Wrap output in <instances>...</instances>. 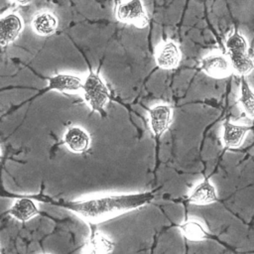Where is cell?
I'll use <instances>...</instances> for the list:
<instances>
[{"label": "cell", "mask_w": 254, "mask_h": 254, "mask_svg": "<svg viewBox=\"0 0 254 254\" xmlns=\"http://www.w3.org/2000/svg\"><path fill=\"white\" fill-rule=\"evenodd\" d=\"M154 199V193L143 191L136 193L103 194L86 199L69 201L65 207L89 222H99L118 214L137 209Z\"/></svg>", "instance_id": "obj_1"}, {"label": "cell", "mask_w": 254, "mask_h": 254, "mask_svg": "<svg viewBox=\"0 0 254 254\" xmlns=\"http://www.w3.org/2000/svg\"><path fill=\"white\" fill-rule=\"evenodd\" d=\"M225 49L233 72L240 76H247L254 70V60L249 53V43L238 29H233L227 35Z\"/></svg>", "instance_id": "obj_2"}, {"label": "cell", "mask_w": 254, "mask_h": 254, "mask_svg": "<svg viewBox=\"0 0 254 254\" xmlns=\"http://www.w3.org/2000/svg\"><path fill=\"white\" fill-rule=\"evenodd\" d=\"M81 92L84 100L92 111L98 113L104 111L110 98V92L97 72L89 70L88 74L83 79Z\"/></svg>", "instance_id": "obj_3"}, {"label": "cell", "mask_w": 254, "mask_h": 254, "mask_svg": "<svg viewBox=\"0 0 254 254\" xmlns=\"http://www.w3.org/2000/svg\"><path fill=\"white\" fill-rule=\"evenodd\" d=\"M116 19L124 24L144 28L149 23V16L142 0H123L117 4Z\"/></svg>", "instance_id": "obj_4"}, {"label": "cell", "mask_w": 254, "mask_h": 254, "mask_svg": "<svg viewBox=\"0 0 254 254\" xmlns=\"http://www.w3.org/2000/svg\"><path fill=\"white\" fill-rule=\"evenodd\" d=\"M199 65L205 74L213 78H224L233 72L227 55L219 52H214L203 57Z\"/></svg>", "instance_id": "obj_5"}, {"label": "cell", "mask_w": 254, "mask_h": 254, "mask_svg": "<svg viewBox=\"0 0 254 254\" xmlns=\"http://www.w3.org/2000/svg\"><path fill=\"white\" fill-rule=\"evenodd\" d=\"M182 53L176 42L173 40H166L162 42L156 51L155 62L156 64L163 69H174L181 62Z\"/></svg>", "instance_id": "obj_6"}, {"label": "cell", "mask_w": 254, "mask_h": 254, "mask_svg": "<svg viewBox=\"0 0 254 254\" xmlns=\"http://www.w3.org/2000/svg\"><path fill=\"white\" fill-rule=\"evenodd\" d=\"M173 109L169 104H156L148 111L149 124L152 132L157 138H160L170 127L172 123Z\"/></svg>", "instance_id": "obj_7"}, {"label": "cell", "mask_w": 254, "mask_h": 254, "mask_svg": "<svg viewBox=\"0 0 254 254\" xmlns=\"http://www.w3.org/2000/svg\"><path fill=\"white\" fill-rule=\"evenodd\" d=\"M249 131H250V128L248 125L235 123L228 119L225 120L222 124V133H221V142L224 148H227V149L239 148L243 144Z\"/></svg>", "instance_id": "obj_8"}, {"label": "cell", "mask_w": 254, "mask_h": 254, "mask_svg": "<svg viewBox=\"0 0 254 254\" xmlns=\"http://www.w3.org/2000/svg\"><path fill=\"white\" fill-rule=\"evenodd\" d=\"M83 80L80 76L70 73H57L48 78L47 89L60 92H81Z\"/></svg>", "instance_id": "obj_9"}, {"label": "cell", "mask_w": 254, "mask_h": 254, "mask_svg": "<svg viewBox=\"0 0 254 254\" xmlns=\"http://www.w3.org/2000/svg\"><path fill=\"white\" fill-rule=\"evenodd\" d=\"M23 29V21L16 13H8L0 19V44L4 48L13 43Z\"/></svg>", "instance_id": "obj_10"}, {"label": "cell", "mask_w": 254, "mask_h": 254, "mask_svg": "<svg viewBox=\"0 0 254 254\" xmlns=\"http://www.w3.org/2000/svg\"><path fill=\"white\" fill-rule=\"evenodd\" d=\"M64 143L70 152L80 154L89 148L90 136L82 127L70 126L64 134Z\"/></svg>", "instance_id": "obj_11"}, {"label": "cell", "mask_w": 254, "mask_h": 254, "mask_svg": "<svg viewBox=\"0 0 254 254\" xmlns=\"http://www.w3.org/2000/svg\"><path fill=\"white\" fill-rule=\"evenodd\" d=\"M188 200L194 204H209L218 200V194L215 187L208 178H204L196 184L188 195Z\"/></svg>", "instance_id": "obj_12"}, {"label": "cell", "mask_w": 254, "mask_h": 254, "mask_svg": "<svg viewBox=\"0 0 254 254\" xmlns=\"http://www.w3.org/2000/svg\"><path fill=\"white\" fill-rule=\"evenodd\" d=\"M38 213L39 208L37 203L35 202V200L29 197H21L16 199L12 204L11 208L9 209V214L22 222L30 220Z\"/></svg>", "instance_id": "obj_13"}, {"label": "cell", "mask_w": 254, "mask_h": 254, "mask_svg": "<svg viewBox=\"0 0 254 254\" xmlns=\"http://www.w3.org/2000/svg\"><path fill=\"white\" fill-rule=\"evenodd\" d=\"M58 18L51 12H39L32 20V27L40 36H50L58 29Z\"/></svg>", "instance_id": "obj_14"}, {"label": "cell", "mask_w": 254, "mask_h": 254, "mask_svg": "<svg viewBox=\"0 0 254 254\" xmlns=\"http://www.w3.org/2000/svg\"><path fill=\"white\" fill-rule=\"evenodd\" d=\"M113 248V241L97 231L91 232L84 245V251L87 253H109Z\"/></svg>", "instance_id": "obj_15"}, {"label": "cell", "mask_w": 254, "mask_h": 254, "mask_svg": "<svg viewBox=\"0 0 254 254\" xmlns=\"http://www.w3.org/2000/svg\"><path fill=\"white\" fill-rule=\"evenodd\" d=\"M238 103L243 112L254 119V90L246 80V76H241Z\"/></svg>", "instance_id": "obj_16"}, {"label": "cell", "mask_w": 254, "mask_h": 254, "mask_svg": "<svg viewBox=\"0 0 254 254\" xmlns=\"http://www.w3.org/2000/svg\"><path fill=\"white\" fill-rule=\"evenodd\" d=\"M182 234L190 241H202L208 237V232L198 220L190 219L179 226Z\"/></svg>", "instance_id": "obj_17"}, {"label": "cell", "mask_w": 254, "mask_h": 254, "mask_svg": "<svg viewBox=\"0 0 254 254\" xmlns=\"http://www.w3.org/2000/svg\"><path fill=\"white\" fill-rule=\"evenodd\" d=\"M12 1H14L15 3H18V4H20V5H28V4H30L33 0H12Z\"/></svg>", "instance_id": "obj_18"}]
</instances>
